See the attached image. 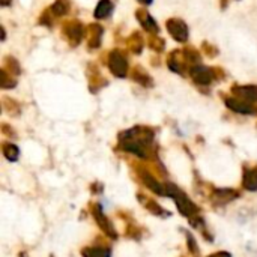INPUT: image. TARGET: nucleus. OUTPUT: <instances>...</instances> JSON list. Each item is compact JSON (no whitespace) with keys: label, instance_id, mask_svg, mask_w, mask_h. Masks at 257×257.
I'll return each instance as SVG.
<instances>
[{"label":"nucleus","instance_id":"1","mask_svg":"<svg viewBox=\"0 0 257 257\" xmlns=\"http://www.w3.org/2000/svg\"><path fill=\"white\" fill-rule=\"evenodd\" d=\"M62 32H63L65 39L68 41V44L71 47H77L83 41V38L86 35V30H84L83 24L78 20L65 21L63 26H62Z\"/></svg>","mask_w":257,"mask_h":257},{"label":"nucleus","instance_id":"2","mask_svg":"<svg viewBox=\"0 0 257 257\" xmlns=\"http://www.w3.org/2000/svg\"><path fill=\"white\" fill-rule=\"evenodd\" d=\"M107 65L114 77L123 78L128 74V60H126V56L120 50H113L108 53Z\"/></svg>","mask_w":257,"mask_h":257},{"label":"nucleus","instance_id":"3","mask_svg":"<svg viewBox=\"0 0 257 257\" xmlns=\"http://www.w3.org/2000/svg\"><path fill=\"white\" fill-rule=\"evenodd\" d=\"M190 75L193 78V81L196 84H200V86H208L212 83V80H215V75H214V68H208V66H203V65H194L190 68Z\"/></svg>","mask_w":257,"mask_h":257},{"label":"nucleus","instance_id":"4","mask_svg":"<svg viewBox=\"0 0 257 257\" xmlns=\"http://www.w3.org/2000/svg\"><path fill=\"white\" fill-rule=\"evenodd\" d=\"M173 200H175V203H176V206H178V209H179V212L184 215V217H190V218H193V217H196L197 214H199V206L197 205H194L181 190L172 197Z\"/></svg>","mask_w":257,"mask_h":257},{"label":"nucleus","instance_id":"5","mask_svg":"<svg viewBox=\"0 0 257 257\" xmlns=\"http://www.w3.org/2000/svg\"><path fill=\"white\" fill-rule=\"evenodd\" d=\"M167 30L172 38L178 42H185L188 39V26L179 18L167 20Z\"/></svg>","mask_w":257,"mask_h":257},{"label":"nucleus","instance_id":"6","mask_svg":"<svg viewBox=\"0 0 257 257\" xmlns=\"http://www.w3.org/2000/svg\"><path fill=\"white\" fill-rule=\"evenodd\" d=\"M93 217H95V220H96V224L99 226V229L105 233V235H108L110 238H113V239H116L117 238V233H116V229L113 227V224H111V221L105 217V214L102 212V208L99 206V205H95L93 206Z\"/></svg>","mask_w":257,"mask_h":257},{"label":"nucleus","instance_id":"7","mask_svg":"<svg viewBox=\"0 0 257 257\" xmlns=\"http://www.w3.org/2000/svg\"><path fill=\"white\" fill-rule=\"evenodd\" d=\"M167 66L176 72V74H181V75H185V71H187V66H188V62L185 60V56L181 50H175L170 53L169 59H167Z\"/></svg>","mask_w":257,"mask_h":257},{"label":"nucleus","instance_id":"8","mask_svg":"<svg viewBox=\"0 0 257 257\" xmlns=\"http://www.w3.org/2000/svg\"><path fill=\"white\" fill-rule=\"evenodd\" d=\"M232 93L245 101V102H257V86L256 84H247V86H233Z\"/></svg>","mask_w":257,"mask_h":257},{"label":"nucleus","instance_id":"9","mask_svg":"<svg viewBox=\"0 0 257 257\" xmlns=\"http://www.w3.org/2000/svg\"><path fill=\"white\" fill-rule=\"evenodd\" d=\"M136 17H137V20L140 21V24L143 26V29H145L146 32H149V33H152V35H157V33L160 32V27H158L157 21L152 18V15H151L148 11H145V9H137Z\"/></svg>","mask_w":257,"mask_h":257},{"label":"nucleus","instance_id":"10","mask_svg":"<svg viewBox=\"0 0 257 257\" xmlns=\"http://www.w3.org/2000/svg\"><path fill=\"white\" fill-rule=\"evenodd\" d=\"M224 102L235 113H239V114H254L256 113V108H253L248 102L241 101L239 98H226Z\"/></svg>","mask_w":257,"mask_h":257},{"label":"nucleus","instance_id":"11","mask_svg":"<svg viewBox=\"0 0 257 257\" xmlns=\"http://www.w3.org/2000/svg\"><path fill=\"white\" fill-rule=\"evenodd\" d=\"M131 78L142 84V86H146V87H151L154 84V80L151 78V75L148 72H145V69L142 66H134L133 68V72H131Z\"/></svg>","mask_w":257,"mask_h":257},{"label":"nucleus","instance_id":"12","mask_svg":"<svg viewBox=\"0 0 257 257\" xmlns=\"http://www.w3.org/2000/svg\"><path fill=\"white\" fill-rule=\"evenodd\" d=\"M89 48H98L101 45L102 38V27L99 24H90L89 27Z\"/></svg>","mask_w":257,"mask_h":257},{"label":"nucleus","instance_id":"13","mask_svg":"<svg viewBox=\"0 0 257 257\" xmlns=\"http://www.w3.org/2000/svg\"><path fill=\"white\" fill-rule=\"evenodd\" d=\"M142 179H143L145 185H146L152 193H155V194H158V196H166V188H164V185H161L155 178H152V176L148 175V173H143V175H142Z\"/></svg>","mask_w":257,"mask_h":257},{"label":"nucleus","instance_id":"14","mask_svg":"<svg viewBox=\"0 0 257 257\" xmlns=\"http://www.w3.org/2000/svg\"><path fill=\"white\" fill-rule=\"evenodd\" d=\"M111 11H113V3L110 0H99L95 8L93 15H95V18L102 20V18H107L111 14Z\"/></svg>","mask_w":257,"mask_h":257},{"label":"nucleus","instance_id":"15","mask_svg":"<svg viewBox=\"0 0 257 257\" xmlns=\"http://www.w3.org/2000/svg\"><path fill=\"white\" fill-rule=\"evenodd\" d=\"M244 188L248 191H257V167H253L250 170H245L244 179H242Z\"/></svg>","mask_w":257,"mask_h":257},{"label":"nucleus","instance_id":"16","mask_svg":"<svg viewBox=\"0 0 257 257\" xmlns=\"http://www.w3.org/2000/svg\"><path fill=\"white\" fill-rule=\"evenodd\" d=\"M69 9H71L69 0H56V2L51 5V8H50L51 14H53L54 17H62V15L68 14Z\"/></svg>","mask_w":257,"mask_h":257},{"label":"nucleus","instance_id":"17","mask_svg":"<svg viewBox=\"0 0 257 257\" xmlns=\"http://www.w3.org/2000/svg\"><path fill=\"white\" fill-rule=\"evenodd\" d=\"M143 45H145V42H143V38L140 36V33L134 32V33L130 36V39H128V47L133 50V53L139 54V53L142 51Z\"/></svg>","mask_w":257,"mask_h":257},{"label":"nucleus","instance_id":"18","mask_svg":"<svg viewBox=\"0 0 257 257\" xmlns=\"http://www.w3.org/2000/svg\"><path fill=\"white\" fill-rule=\"evenodd\" d=\"M83 257H110L111 251L110 248H101V247H96V248H84L81 251Z\"/></svg>","mask_w":257,"mask_h":257},{"label":"nucleus","instance_id":"19","mask_svg":"<svg viewBox=\"0 0 257 257\" xmlns=\"http://www.w3.org/2000/svg\"><path fill=\"white\" fill-rule=\"evenodd\" d=\"M3 155L9 160V161H17L20 157V151L15 145L12 143H3Z\"/></svg>","mask_w":257,"mask_h":257},{"label":"nucleus","instance_id":"20","mask_svg":"<svg viewBox=\"0 0 257 257\" xmlns=\"http://www.w3.org/2000/svg\"><path fill=\"white\" fill-rule=\"evenodd\" d=\"M182 53H184L185 60L188 62V65H193V66H194L196 63L200 62V54H199L197 50H194V48H191V47H187V48L182 50Z\"/></svg>","mask_w":257,"mask_h":257},{"label":"nucleus","instance_id":"21","mask_svg":"<svg viewBox=\"0 0 257 257\" xmlns=\"http://www.w3.org/2000/svg\"><path fill=\"white\" fill-rule=\"evenodd\" d=\"M215 196H217V197H215L217 200H221L223 203H226V202H229V200L236 199L239 194H238V191H235V190H217Z\"/></svg>","mask_w":257,"mask_h":257},{"label":"nucleus","instance_id":"22","mask_svg":"<svg viewBox=\"0 0 257 257\" xmlns=\"http://www.w3.org/2000/svg\"><path fill=\"white\" fill-rule=\"evenodd\" d=\"M164 39H161L158 35H152L151 38H149V47L152 48V50H155V51H163L164 50Z\"/></svg>","mask_w":257,"mask_h":257},{"label":"nucleus","instance_id":"23","mask_svg":"<svg viewBox=\"0 0 257 257\" xmlns=\"http://www.w3.org/2000/svg\"><path fill=\"white\" fill-rule=\"evenodd\" d=\"M3 69L9 71L11 75H12V72H14V74H20V72H21V71H20V65H18V62H17L14 57H6V59H5V68H3Z\"/></svg>","mask_w":257,"mask_h":257},{"label":"nucleus","instance_id":"24","mask_svg":"<svg viewBox=\"0 0 257 257\" xmlns=\"http://www.w3.org/2000/svg\"><path fill=\"white\" fill-rule=\"evenodd\" d=\"M14 86H15V80H12V77L11 78L8 77L6 69H2V87L9 89V87H14Z\"/></svg>","mask_w":257,"mask_h":257},{"label":"nucleus","instance_id":"25","mask_svg":"<svg viewBox=\"0 0 257 257\" xmlns=\"http://www.w3.org/2000/svg\"><path fill=\"white\" fill-rule=\"evenodd\" d=\"M187 241H188V248H190V251H191L194 256H199V247H197V242H196V239L193 238L191 233H187Z\"/></svg>","mask_w":257,"mask_h":257},{"label":"nucleus","instance_id":"26","mask_svg":"<svg viewBox=\"0 0 257 257\" xmlns=\"http://www.w3.org/2000/svg\"><path fill=\"white\" fill-rule=\"evenodd\" d=\"M148 209H149L152 214H155V215H166V212L163 211V208H161L160 205H157L155 202H149V203H148Z\"/></svg>","mask_w":257,"mask_h":257},{"label":"nucleus","instance_id":"27","mask_svg":"<svg viewBox=\"0 0 257 257\" xmlns=\"http://www.w3.org/2000/svg\"><path fill=\"white\" fill-rule=\"evenodd\" d=\"M203 50H205V53H206L208 56H215V54L218 53L217 47H214V45H211V44H208V42H203Z\"/></svg>","mask_w":257,"mask_h":257},{"label":"nucleus","instance_id":"28","mask_svg":"<svg viewBox=\"0 0 257 257\" xmlns=\"http://www.w3.org/2000/svg\"><path fill=\"white\" fill-rule=\"evenodd\" d=\"M208 257H232L230 256V253H227V251H218V253H214V254H211V256Z\"/></svg>","mask_w":257,"mask_h":257},{"label":"nucleus","instance_id":"29","mask_svg":"<svg viewBox=\"0 0 257 257\" xmlns=\"http://www.w3.org/2000/svg\"><path fill=\"white\" fill-rule=\"evenodd\" d=\"M140 3H143V5H151L152 3V0H139Z\"/></svg>","mask_w":257,"mask_h":257},{"label":"nucleus","instance_id":"30","mask_svg":"<svg viewBox=\"0 0 257 257\" xmlns=\"http://www.w3.org/2000/svg\"><path fill=\"white\" fill-rule=\"evenodd\" d=\"M9 3H11V0H2V5H3V6H8Z\"/></svg>","mask_w":257,"mask_h":257}]
</instances>
